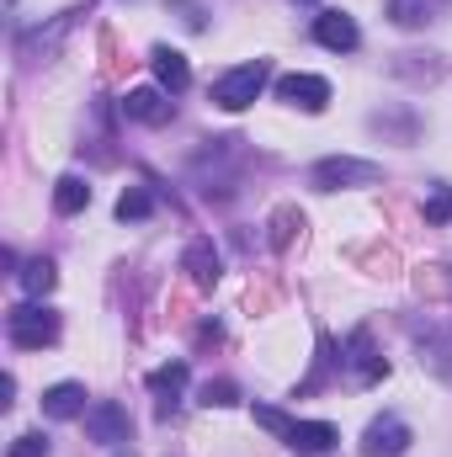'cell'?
I'll return each instance as SVG.
<instances>
[{"label": "cell", "mask_w": 452, "mask_h": 457, "mask_svg": "<svg viewBox=\"0 0 452 457\" xmlns=\"http://www.w3.org/2000/svg\"><path fill=\"white\" fill-rule=\"evenodd\" d=\"M54 282H59V266H54L48 255H38V261H27V266H21V287H27V298L54 293Z\"/></svg>", "instance_id": "e0dca14e"}, {"label": "cell", "mask_w": 452, "mask_h": 457, "mask_svg": "<svg viewBox=\"0 0 452 457\" xmlns=\"http://www.w3.org/2000/svg\"><path fill=\"white\" fill-rule=\"evenodd\" d=\"M314 43L331 48V54H351L362 43V27L346 11H325V16H314Z\"/></svg>", "instance_id": "30bf717a"}, {"label": "cell", "mask_w": 452, "mask_h": 457, "mask_svg": "<svg viewBox=\"0 0 452 457\" xmlns=\"http://www.w3.org/2000/svg\"><path fill=\"white\" fill-rule=\"evenodd\" d=\"M149 213H155V197H149L144 187H128V192L117 197V219H122V224H144Z\"/></svg>", "instance_id": "d6986e66"}, {"label": "cell", "mask_w": 452, "mask_h": 457, "mask_svg": "<svg viewBox=\"0 0 452 457\" xmlns=\"http://www.w3.org/2000/svg\"><path fill=\"white\" fill-rule=\"evenodd\" d=\"M298 5H314V0H298Z\"/></svg>", "instance_id": "d4e9b609"}, {"label": "cell", "mask_w": 452, "mask_h": 457, "mask_svg": "<svg viewBox=\"0 0 452 457\" xmlns=\"http://www.w3.org/2000/svg\"><path fill=\"white\" fill-rule=\"evenodd\" d=\"M448 5L452 0H389V21L415 32V27H431L437 16H448Z\"/></svg>", "instance_id": "4fadbf2b"}, {"label": "cell", "mask_w": 452, "mask_h": 457, "mask_svg": "<svg viewBox=\"0 0 452 457\" xmlns=\"http://www.w3.org/2000/svg\"><path fill=\"white\" fill-rule=\"evenodd\" d=\"M54 208H59V213H80V208H91V187H86L80 176H59V187H54Z\"/></svg>", "instance_id": "ac0fdd59"}, {"label": "cell", "mask_w": 452, "mask_h": 457, "mask_svg": "<svg viewBox=\"0 0 452 457\" xmlns=\"http://www.w3.org/2000/svg\"><path fill=\"white\" fill-rule=\"evenodd\" d=\"M122 112L133 117V122H149V128H160V122H171V102H165V91H155V86H138V91H128L122 96Z\"/></svg>", "instance_id": "8fae6325"}, {"label": "cell", "mask_w": 452, "mask_h": 457, "mask_svg": "<svg viewBox=\"0 0 452 457\" xmlns=\"http://www.w3.org/2000/svg\"><path fill=\"white\" fill-rule=\"evenodd\" d=\"M43 415H48V420H75V415H86V388H80V383H54V388L43 394Z\"/></svg>", "instance_id": "2e32d148"}, {"label": "cell", "mask_w": 452, "mask_h": 457, "mask_svg": "<svg viewBox=\"0 0 452 457\" xmlns=\"http://www.w3.org/2000/svg\"><path fill=\"white\" fill-rule=\"evenodd\" d=\"M203 404H208V410H213V404H219V410L234 404V383H229V378H219V383L208 378V383H203Z\"/></svg>", "instance_id": "7402d4cb"}, {"label": "cell", "mask_w": 452, "mask_h": 457, "mask_svg": "<svg viewBox=\"0 0 452 457\" xmlns=\"http://www.w3.org/2000/svg\"><path fill=\"white\" fill-rule=\"evenodd\" d=\"M410 453V426L399 415H378L362 431V457H405Z\"/></svg>", "instance_id": "52a82bcc"}, {"label": "cell", "mask_w": 452, "mask_h": 457, "mask_svg": "<svg viewBox=\"0 0 452 457\" xmlns=\"http://www.w3.org/2000/svg\"><path fill=\"white\" fill-rule=\"evenodd\" d=\"M410 336H415V345H421V367L426 372H437L442 383H452V330H442V325H421V320H410Z\"/></svg>", "instance_id": "5b68a950"}, {"label": "cell", "mask_w": 452, "mask_h": 457, "mask_svg": "<svg viewBox=\"0 0 452 457\" xmlns=\"http://www.w3.org/2000/svg\"><path fill=\"white\" fill-rule=\"evenodd\" d=\"M266 80H272V64H266V59L234 64L229 75H219V80H213V102H219L224 112H245V107L266 91Z\"/></svg>", "instance_id": "3957f363"}, {"label": "cell", "mask_w": 452, "mask_h": 457, "mask_svg": "<svg viewBox=\"0 0 452 457\" xmlns=\"http://www.w3.org/2000/svg\"><path fill=\"white\" fill-rule=\"evenodd\" d=\"M255 420H261L266 431H277L282 447H293L298 457H325L340 442V431L331 420H293V415H282V410H272V404H255Z\"/></svg>", "instance_id": "6da1fadb"}, {"label": "cell", "mask_w": 452, "mask_h": 457, "mask_svg": "<svg viewBox=\"0 0 452 457\" xmlns=\"http://www.w3.org/2000/svg\"><path fill=\"white\" fill-rule=\"evenodd\" d=\"M11 457H48V442H43L38 431H27V436L11 442Z\"/></svg>", "instance_id": "603a6c76"}, {"label": "cell", "mask_w": 452, "mask_h": 457, "mask_svg": "<svg viewBox=\"0 0 452 457\" xmlns=\"http://www.w3.org/2000/svg\"><path fill=\"white\" fill-rule=\"evenodd\" d=\"M340 367L351 372V383H378L383 372H389V361L378 356V345H372V330H351V341H346V351H340Z\"/></svg>", "instance_id": "8992f818"}, {"label": "cell", "mask_w": 452, "mask_h": 457, "mask_svg": "<svg viewBox=\"0 0 452 457\" xmlns=\"http://www.w3.org/2000/svg\"><path fill=\"white\" fill-rule=\"evenodd\" d=\"M11 5H16V0H11Z\"/></svg>", "instance_id": "484cf974"}, {"label": "cell", "mask_w": 452, "mask_h": 457, "mask_svg": "<svg viewBox=\"0 0 452 457\" xmlns=\"http://www.w3.org/2000/svg\"><path fill=\"white\" fill-rule=\"evenodd\" d=\"M181 388H187V361H165V367H155V372H149V394L160 399V415H171V410H176Z\"/></svg>", "instance_id": "9a60e30c"}, {"label": "cell", "mask_w": 452, "mask_h": 457, "mask_svg": "<svg viewBox=\"0 0 452 457\" xmlns=\"http://www.w3.org/2000/svg\"><path fill=\"white\" fill-rule=\"evenodd\" d=\"M5 341L16 351H43V345L59 341V314L43 309V303H16L5 314Z\"/></svg>", "instance_id": "7a4b0ae2"}, {"label": "cell", "mask_w": 452, "mask_h": 457, "mask_svg": "<svg viewBox=\"0 0 452 457\" xmlns=\"http://www.w3.org/2000/svg\"><path fill=\"white\" fill-rule=\"evenodd\" d=\"M448 219H452V187H437L426 197V224L437 228V224H448Z\"/></svg>", "instance_id": "44dd1931"}, {"label": "cell", "mask_w": 452, "mask_h": 457, "mask_svg": "<svg viewBox=\"0 0 452 457\" xmlns=\"http://www.w3.org/2000/svg\"><path fill=\"white\" fill-rule=\"evenodd\" d=\"M372 128H378V133H383V128H389V117L378 112V117H372ZM394 128H399V133H405V144H410V138H415V122H410V117H399V122H394Z\"/></svg>", "instance_id": "cb8c5ba5"}, {"label": "cell", "mask_w": 452, "mask_h": 457, "mask_svg": "<svg viewBox=\"0 0 452 457\" xmlns=\"http://www.w3.org/2000/svg\"><path fill=\"white\" fill-rule=\"evenodd\" d=\"M378 181H383V165L356 160V154H331V160H320V165L309 170V187H320V192H340V187H378Z\"/></svg>", "instance_id": "277c9868"}, {"label": "cell", "mask_w": 452, "mask_h": 457, "mask_svg": "<svg viewBox=\"0 0 452 457\" xmlns=\"http://www.w3.org/2000/svg\"><path fill=\"white\" fill-rule=\"evenodd\" d=\"M293 228H304V213H298V208H277V213H272V245L282 250V245L293 239Z\"/></svg>", "instance_id": "ffe728a7"}, {"label": "cell", "mask_w": 452, "mask_h": 457, "mask_svg": "<svg viewBox=\"0 0 452 457\" xmlns=\"http://www.w3.org/2000/svg\"><path fill=\"white\" fill-rule=\"evenodd\" d=\"M277 102H288L298 112H325L331 107V80H320V75H282L277 80Z\"/></svg>", "instance_id": "9c48e42d"}, {"label": "cell", "mask_w": 452, "mask_h": 457, "mask_svg": "<svg viewBox=\"0 0 452 457\" xmlns=\"http://www.w3.org/2000/svg\"><path fill=\"white\" fill-rule=\"evenodd\" d=\"M86 436H91L96 447H117V442L133 436V420H128V410H122L117 399H102V404L86 410Z\"/></svg>", "instance_id": "ba28073f"}, {"label": "cell", "mask_w": 452, "mask_h": 457, "mask_svg": "<svg viewBox=\"0 0 452 457\" xmlns=\"http://www.w3.org/2000/svg\"><path fill=\"white\" fill-rule=\"evenodd\" d=\"M149 64H155V80H160V91H171V96H181L187 86H192V70H187V54H176V48H155L149 54Z\"/></svg>", "instance_id": "7c38bea8"}, {"label": "cell", "mask_w": 452, "mask_h": 457, "mask_svg": "<svg viewBox=\"0 0 452 457\" xmlns=\"http://www.w3.org/2000/svg\"><path fill=\"white\" fill-rule=\"evenodd\" d=\"M219 266H224V261H219L213 239H192V245H187V255H181V271H187L197 287H213V282H219Z\"/></svg>", "instance_id": "5bb4252c"}]
</instances>
